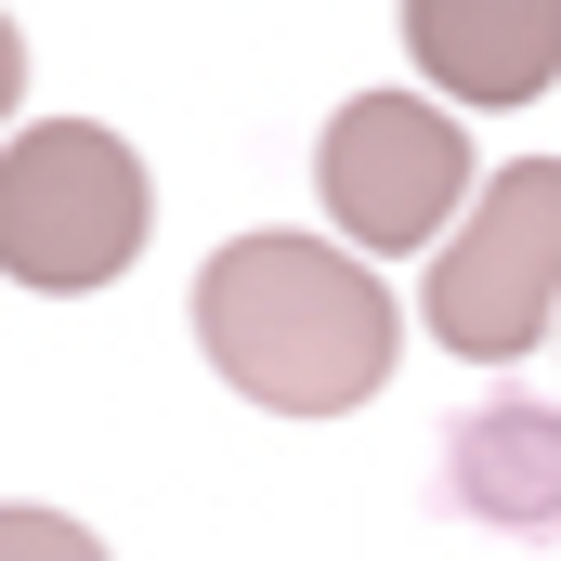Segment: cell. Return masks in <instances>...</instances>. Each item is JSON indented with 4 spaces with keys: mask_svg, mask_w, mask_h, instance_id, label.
Listing matches in <instances>:
<instances>
[{
    "mask_svg": "<svg viewBox=\"0 0 561 561\" xmlns=\"http://www.w3.org/2000/svg\"><path fill=\"white\" fill-rule=\"evenodd\" d=\"M0 561H105L66 510H0Z\"/></svg>",
    "mask_w": 561,
    "mask_h": 561,
    "instance_id": "7",
    "label": "cell"
},
{
    "mask_svg": "<svg viewBox=\"0 0 561 561\" xmlns=\"http://www.w3.org/2000/svg\"><path fill=\"white\" fill-rule=\"evenodd\" d=\"M157 222V183L105 118H26L0 144V275L13 287H105Z\"/></svg>",
    "mask_w": 561,
    "mask_h": 561,
    "instance_id": "2",
    "label": "cell"
},
{
    "mask_svg": "<svg viewBox=\"0 0 561 561\" xmlns=\"http://www.w3.org/2000/svg\"><path fill=\"white\" fill-rule=\"evenodd\" d=\"M196 340H209V366L249 405L340 419V405H366L392 379L405 313H392V287L366 275L353 249H327V236H222L209 275H196Z\"/></svg>",
    "mask_w": 561,
    "mask_h": 561,
    "instance_id": "1",
    "label": "cell"
},
{
    "mask_svg": "<svg viewBox=\"0 0 561 561\" xmlns=\"http://www.w3.org/2000/svg\"><path fill=\"white\" fill-rule=\"evenodd\" d=\"M313 183H327V222L353 236V249H431L444 222H457V196H470V131H457V105H431V92H353L327 144H313Z\"/></svg>",
    "mask_w": 561,
    "mask_h": 561,
    "instance_id": "4",
    "label": "cell"
},
{
    "mask_svg": "<svg viewBox=\"0 0 561 561\" xmlns=\"http://www.w3.org/2000/svg\"><path fill=\"white\" fill-rule=\"evenodd\" d=\"M419 313H431V340L470 353V366H523L561 327V157H510V170L457 209Z\"/></svg>",
    "mask_w": 561,
    "mask_h": 561,
    "instance_id": "3",
    "label": "cell"
},
{
    "mask_svg": "<svg viewBox=\"0 0 561 561\" xmlns=\"http://www.w3.org/2000/svg\"><path fill=\"white\" fill-rule=\"evenodd\" d=\"M405 53L457 105H536L561 79V0H405Z\"/></svg>",
    "mask_w": 561,
    "mask_h": 561,
    "instance_id": "5",
    "label": "cell"
},
{
    "mask_svg": "<svg viewBox=\"0 0 561 561\" xmlns=\"http://www.w3.org/2000/svg\"><path fill=\"white\" fill-rule=\"evenodd\" d=\"M13 92H26V53H13V13H0V118H13Z\"/></svg>",
    "mask_w": 561,
    "mask_h": 561,
    "instance_id": "8",
    "label": "cell"
},
{
    "mask_svg": "<svg viewBox=\"0 0 561 561\" xmlns=\"http://www.w3.org/2000/svg\"><path fill=\"white\" fill-rule=\"evenodd\" d=\"M444 496H457L470 523H510V536L561 523V405H536V392H483L470 419L444 431Z\"/></svg>",
    "mask_w": 561,
    "mask_h": 561,
    "instance_id": "6",
    "label": "cell"
}]
</instances>
